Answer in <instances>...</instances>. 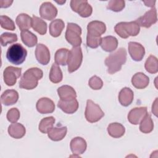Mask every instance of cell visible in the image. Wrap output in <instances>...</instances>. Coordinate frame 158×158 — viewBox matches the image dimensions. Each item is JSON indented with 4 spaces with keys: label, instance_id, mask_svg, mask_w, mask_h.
Returning a JSON list of instances; mask_svg holds the SVG:
<instances>
[{
    "label": "cell",
    "instance_id": "obj_1",
    "mask_svg": "<svg viewBox=\"0 0 158 158\" xmlns=\"http://www.w3.org/2000/svg\"><path fill=\"white\" fill-rule=\"evenodd\" d=\"M127 60V51L123 48H120L111 53L105 59V65L107 67V72L114 74L120 70Z\"/></svg>",
    "mask_w": 158,
    "mask_h": 158
},
{
    "label": "cell",
    "instance_id": "obj_2",
    "mask_svg": "<svg viewBox=\"0 0 158 158\" xmlns=\"http://www.w3.org/2000/svg\"><path fill=\"white\" fill-rule=\"evenodd\" d=\"M43 76V71L37 67H33L25 72L19 82V87L25 89H33L38 84Z\"/></svg>",
    "mask_w": 158,
    "mask_h": 158
},
{
    "label": "cell",
    "instance_id": "obj_3",
    "mask_svg": "<svg viewBox=\"0 0 158 158\" xmlns=\"http://www.w3.org/2000/svg\"><path fill=\"white\" fill-rule=\"evenodd\" d=\"M114 30L121 38H127L130 36H135L138 35L140 31V27L136 21L122 22L115 26Z\"/></svg>",
    "mask_w": 158,
    "mask_h": 158
},
{
    "label": "cell",
    "instance_id": "obj_4",
    "mask_svg": "<svg viewBox=\"0 0 158 158\" xmlns=\"http://www.w3.org/2000/svg\"><path fill=\"white\" fill-rule=\"evenodd\" d=\"M27 56V50L19 43L12 44L9 47L6 52L7 60L15 65L22 64L25 61Z\"/></svg>",
    "mask_w": 158,
    "mask_h": 158
},
{
    "label": "cell",
    "instance_id": "obj_5",
    "mask_svg": "<svg viewBox=\"0 0 158 158\" xmlns=\"http://www.w3.org/2000/svg\"><path fill=\"white\" fill-rule=\"evenodd\" d=\"M81 28L74 23H68L65 31V39L73 47L80 46L82 40L81 38Z\"/></svg>",
    "mask_w": 158,
    "mask_h": 158
},
{
    "label": "cell",
    "instance_id": "obj_6",
    "mask_svg": "<svg viewBox=\"0 0 158 158\" xmlns=\"http://www.w3.org/2000/svg\"><path fill=\"white\" fill-rule=\"evenodd\" d=\"M83 60V53L80 46L73 47L69 51L67 59L68 71L72 73L80 67Z\"/></svg>",
    "mask_w": 158,
    "mask_h": 158
},
{
    "label": "cell",
    "instance_id": "obj_7",
    "mask_svg": "<svg viewBox=\"0 0 158 158\" xmlns=\"http://www.w3.org/2000/svg\"><path fill=\"white\" fill-rule=\"evenodd\" d=\"M85 115L86 120L90 123L98 122L104 115L99 105L95 104L93 101L88 99L86 101Z\"/></svg>",
    "mask_w": 158,
    "mask_h": 158
},
{
    "label": "cell",
    "instance_id": "obj_8",
    "mask_svg": "<svg viewBox=\"0 0 158 158\" xmlns=\"http://www.w3.org/2000/svg\"><path fill=\"white\" fill-rule=\"evenodd\" d=\"M70 7L73 11L85 18L89 17L93 12L92 7L85 0H72L70 1Z\"/></svg>",
    "mask_w": 158,
    "mask_h": 158
},
{
    "label": "cell",
    "instance_id": "obj_9",
    "mask_svg": "<svg viewBox=\"0 0 158 158\" xmlns=\"http://www.w3.org/2000/svg\"><path fill=\"white\" fill-rule=\"evenodd\" d=\"M21 72V68L13 66L6 67L3 72V78L5 83L9 86L14 85L17 82V80L20 77Z\"/></svg>",
    "mask_w": 158,
    "mask_h": 158
},
{
    "label": "cell",
    "instance_id": "obj_10",
    "mask_svg": "<svg viewBox=\"0 0 158 158\" xmlns=\"http://www.w3.org/2000/svg\"><path fill=\"white\" fill-rule=\"evenodd\" d=\"M157 20V10L155 8H152L147 11L143 16L137 19L135 21L139 26L144 28H149L153 24L156 23Z\"/></svg>",
    "mask_w": 158,
    "mask_h": 158
},
{
    "label": "cell",
    "instance_id": "obj_11",
    "mask_svg": "<svg viewBox=\"0 0 158 158\" xmlns=\"http://www.w3.org/2000/svg\"><path fill=\"white\" fill-rule=\"evenodd\" d=\"M106 26L102 22L94 20L90 22L87 26V35L94 37H101L105 33Z\"/></svg>",
    "mask_w": 158,
    "mask_h": 158
},
{
    "label": "cell",
    "instance_id": "obj_12",
    "mask_svg": "<svg viewBox=\"0 0 158 158\" xmlns=\"http://www.w3.org/2000/svg\"><path fill=\"white\" fill-rule=\"evenodd\" d=\"M39 12L43 19L52 20L57 16V9L51 2H44L41 5Z\"/></svg>",
    "mask_w": 158,
    "mask_h": 158
},
{
    "label": "cell",
    "instance_id": "obj_13",
    "mask_svg": "<svg viewBox=\"0 0 158 158\" xmlns=\"http://www.w3.org/2000/svg\"><path fill=\"white\" fill-rule=\"evenodd\" d=\"M128 52L133 60L141 61L144 54L145 49L143 45L137 42L130 41L128 43Z\"/></svg>",
    "mask_w": 158,
    "mask_h": 158
},
{
    "label": "cell",
    "instance_id": "obj_14",
    "mask_svg": "<svg viewBox=\"0 0 158 158\" xmlns=\"http://www.w3.org/2000/svg\"><path fill=\"white\" fill-rule=\"evenodd\" d=\"M35 57L38 62L42 65H47L50 60V52L46 46L43 44L36 45Z\"/></svg>",
    "mask_w": 158,
    "mask_h": 158
},
{
    "label": "cell",
    "instance_id": "obj_15",
    "mask_svg": "<svg viewBox=\"0 0 158 158\" xmlns=\"http://www.w3.org/2000/svg\"><path fill=\"white\" fill-rule=\"evenodd\" d=\"M36 109L38 112L42 114L52 113L55 110L54 102L48 98H42L36 102Z\"/></svg>",
    "mask_w": 158,
    "mask_h": 158
},
{
    "label": "cell",
    "instance_id": "obj_16",
    "mask_svg": "<svg viewBox=\"0 0 158 158\" xmlns=\"http://www.w3.org/2000/svg\"><path fill=\"white\" fill-rule=\"evenodd\" d=\"M148 113L147 107H140L131 109L128 114V120L133 125H138Z\"/></svg>",
    "mask_w": 158,
    "mask_h": 158
},
{
    "label": "cell",
    "instance_id": "obj_17",
    "mask_svg": "<svg viewBox=\"0 0 158 158\" xmlns=\"http://www.w3.org/2000/svg\"><path fill=\"white\" fill-rule=\"evenodd\" d=\"M70 147L72 153L74 155L78 156L86 151L87 144L83 138L78 136L73 138L71 140Z\"/></svg>",
    "mask_w": 158,
    "mask_h": 158
},
{
    "label": "cell",
    "instance_id": "obj_18",
    "mask_svg": "<svg viewBox=\"0 0 158 158\" xmlns=\"http://www.w3.org/2000/svg\"><path fill=\"white\" fill-rule=\"evenodd\" d=\"M131 83L133 86L137 89H144L148 86L149 78L144 73L138 72L132 77Z\"/></svg>",
    "mask_w": 158,
    "mask_h": 158
},
{
    "label": "cell",
    "instance_id": "obj_19",
    "mask_svg": "<svg viewBox=\"0 0 158 158\" xmlns=\"http://www.w3.org/2000/svg\"><path fill=\"white\" fill-rule=\"evenodd\" d=\"M58 95L62 101H70L77 98L75 89L70 86L63 85L57 89Z\"/></svg>",
    "mask_w": 158,
    "mask_h": 158
},
{
    "label": "cell",
    "instance_id": "obj_20",
    "mask_svg": "<svg viewBox=\"0 0 158 158\" xmlns=\"http://www.w3.org/2000/svg\"><path fill=\"white\" fill-rule=\"evenodd\" d=\"M19 99V93L14 89H7L1 94V101L5 106L13 105Z\"/></svg>",
    "mask_w": 158,
    "mask_h": 158
},
{
    "label": "cell",
    "instance_id": "obj_21",
    "mask_svg": "<svg viewBox=\"0 0 158 158\" xmlns=\"http://www.w3.org/2000/svg\"><path fill=\"white\" fill-rule=\"evenodd\" d=\"M57 106L66 114H73L75 112L78 108V102L76 99L70 101H62L58 102Z\"/></svg>",
    "mask_w": 158,
    "mask_h": 158
},
{
    "label": "cell",
    "instance_id": "obj_22",
    "mask_svg": "<svg viewBox=\"0 0 158 158\" xmlns=\"http://www.w3.org/2000/svg\"><path fill=\"white\" fill-rule=\"evenodd\" d=\"M134 98L133 91L129 88H122L118 94V101L121 105L127 107L133 102Z\"/></svg>",
    "mask_w": 158,
    "mask_h": 158
},
{
    "label": "cell",
    "instance_id": "obj_23",
    "mask_svg": "<svg viewBox=\"0 0 158 158\" xmlns=\"http://www.w3.org/2000/svg\"><path fill=\"white\" fill-rule=\"evenodd\" d=\"M100 45L104 51L112 52L117 49L118 46V40L113 36H107L102 38Z\"/></svg>",
    "mask_w": 158,
    "mask_h": 158
},
{
    "label": "cell",
    "instance_id": "obj_24",
    "mask_svg": "<svg viewBox=\"0 0 158 158\" xmlns=\"http://www.w3.org/2000/svg\"><path fill=\"white\" fill-rule=\"evenodd\" d=\"M8 133L11 137L15 139H20L25 135L26 130L22 124L15 122L9 125Z\"/></svg>",
    "mask_w": 158,
    "mask_h": 158
},
{
    "label": "cell",
    "instance_id": "obj_25",
    "mask_svg": "<svg viewBox=\"0 0 158 158\" xmlns=\"http://www.w3.org/2000/svg\"><path fill=\"white\" fill-rule=\"evenodd\" d=\"M67 128L66 127H52L48 132V137L52 141H59L64 138L67 134Z\"/></svg>",
    "mask_w": 158,
    "mask_h": 158
},
{
    "label": "cell",
    "instance_id": "obj_26",
    "mask_svg": "<svg viewBox=\"0 0 158 158\" xmlns=\"http://www.w3.org/2000/svg\"><path fill=\"white\" fill-rule=\"evenodd\" d=\"M15 22L21 31L28 30L31 27L32 18L27 14H20L17 17Z\"/></svg>",
    "mask_w": 158,
    "mask_h": 158
},
{
    "label": "cell",
    "instance_id": "obj_27",
    "mask_svg": "<svg viewBox=\"0 0 158 158\" xmlns=\"http://www.w3.org/2000/svg\"><path fill=\"white\" fill-rule=\"evenodd\" d=\"M125 131V128L121 123H111L107 127V132L109 135L115 138L122 137Z\"/></svg>",
    "mask_w": 158,
    "mask_h": 158
},
{
    "label": "cell",
    "instance_id": "obj_28",
    "mask_svg": "<svg viewBox=\"0 0 158 158\" xmlns=\"http://www.w3.org/2000/svg\"><path fill=\"white\" fill-rule=\"evenodd\" d=\"M64 27L65 24L62 20L55 19L52 20L49 27L50 35L53 37H58L60 35Z\"/></svg>",
    "mask_w": 158,
    "mask_h": 158
},
{
    "label": "cell",
    "instance_id": "obj_29",
    "mask_svg": "<svg viewBox=\"0 0 158 158\" xmlns=\"http://www.w3.org/2000/svg\"><path fill=\"white\" fill-rule=\"evenodd\" d=\"M31 27L35 31L41 35H43L46 33L47 24L43 20L38 17L33 15Z\"/></svg>",
    "mask_w": 158,
    "mask_h": 158
},
{
    "label": "cell",
    "instance_id": "obj_30",
    "mask_svg": "<svg viewBox=\"0 0 158 158\" xmlns=\"http://www.w3.org/2000/svg\"><path fill=\"white\" fill-rule=\"evenodd\" d=\"M20 36L22 42L30 48L35 46L38 42L37 36L28 30L22 31Z\"/></svg>",
    "mask_w": 158,
    "mask_h": 158
},
{
    "label": "cell",
    "instance_id": "obj_31",
    "mask_svg": "<svg viewBox=\"0 0 158 158\" xmlns=\"http://www.w3.org/2000/svg\"><path fill=\"white\" fill-rule=\"evenodd\" d=\"M139 123V130L143 133H149L153 130L154 123L148 113L145 115Z\"/></svg>",
    "mask_w": 158,
    "mask_h": 158
},
{
    "label": "cell",
    "instance_id": "obj_32",
    "mask_svg": "<svg viewBox=\"0 0 158 158\" xmlns=\"http://www.w3.org/2000/svg\"><path fill=\"white\" fill-rule=\"evenodd\" d=\"M69 51L66 48H61L58 49L54 56L55 63L57 65H66L67 64V59Z\"/></svg>",
    "mask_w": 158,
    "mask_h": 158
},
{
    "label": "cell",
    "instance_id": "obj_33",
    "mask_svg": "<svg viewBox=\"0 0 158 158\" xmlns=\"http://www.w3.org/2000/svg\"><path fill=\"white\" fill-rule=\"evenodd\" d=\"M49 77L50 81L54 83H58L62 80L63 75L62 70L56 63L52 65Z\"/></svg>",
    "mask_w": 158,
    "mask_h": 158
},
{
    "label": "cell",
    "instance_id": "obj_34",
    "mask_svg": "<svg viewBox=\"0 0 158 158\" xmlns=\"http://www.w3.org/2000/svg\"><path fill=\"white\" fill-rule=\"evenodd\" d=\"M55 123L54 117L51 116L43 118L39 124V130L43 133H48V132L53 127Z\"/></svg>",
    "mask_w": 158,
    "mask_h": 158
},
{
    "label": "cell",
    "instance_id": "obj_35",
    "mask_svg": "<svg viewBox=\"0 0 158 158\" xmlns=\"http://www.w3.org/2000/svg\"><path fill=\"white\" fill-rule=\"evenodd\" d=\"M144 67L146 70L150 73H156L158 72V61L156 57L151 55L147 59Z\"/></svg>",
    "mask_w": 158,
    "mask_h": 158
},
{
    "label": "cell",
    "instance_id": "obj_36",
    "mask_svg": "<svg viewBox=\"0 0 158 158\" xmlns=\"http://www.w3.org/2000/svg\"><path fill=\"white\" fill-rule=\"evenodd\" d=\"M1 44L2 46H6L7 44L13 43L17 41V36L15 33H3L1 35Z\"/></svg>",
    "mask_w": 158,
    "mask_h": 158
},
{
    "label": "cell",
    "instance_id": "obj_37",
    "mask_svg": "<svg viewBox=\"0 0 158 158\" xmlns=\"http://www.w3.org/2000/svg\"><path fill=\"white\" fill-rule=\"evenodd\" d=\"M125 2L123 0H111L109 2L107 8L114 12H120L125 7Z\"/></svg>",
    "mask_w": 158,
    "mask_h": 158
},
{
    "label": "cell",
    "instance_id": "obj_38",
    "mask_svg": "<svg viewBox=\"0 0 158 158\" xmlns=\"http://www.w3.org/2000/svg\"><path fill=\"white\" fill-rule=\"evenodd\" d=\"M1 27L2 28L8 30H14L15 29V26L13 20L6 15H1L0 17Z\"/></svg>",
    "mask_w": 158,
    "mask_h": 158
},
{
    "label": "cell",
    "instance_id": "obj_39",
    "mask_svg": "<svg viewBox=\"0 0 158 158\" xmlns=\"http://www.w3.org/2000/svg\"><path fill=\"white\" fill-rule=\"evenodd\" d=\"M88 85L89 87L94 90L101 89L103 86V82L102 80L98 76H93L88 81Z\"/></svg>",
    "mask_w": 158,
    "mask_h": 158
},
{
    "label": "cell",
    "instance_id": "obj_40",
    "mask_svg": "<svg viewBox=\"0 0 158 158\" xmlns=\"http://www.w3.org/2000/svg\"><path fill=\"white\" fill-rule=\"evenodd\" d=\"M20 118V112L17 108H12L7 113V118L11 123H15Z\"/></svg>",
    "mask_w": 158,
    "mask_h": 158
},
{
    "label": "cell",
    "instance_id": "obj_41",
    "mask_svg": "<svg viewBox=\"0 0 158 158\" xmlns=\"http://www.w3.org/2000/svg\"><path fill=\"white\" fill-rule=\"evenodd\" d=\"M101 37H94L87 35L86 36V44L87 46L91 48H96L100 44L101 42Z\"/></svg>",
    "mask_w": 158,
    "mask_h": 158
},
{
    "label": "cell",
    "instance_id": "obj_42",
    "mask_svg": "<svg viewBox=\"0 0 158 158\" xmlns=\"http://www.w3.org/2000/svg\"><path fill=\"white\" fill-rule=\"evenodd\" d=\"M12 2H13L12 1H3V0H1L0 1L1 7V8L8 7L10 6V5L12 4Z\"/></svg>",
    "mask_w": 158,
    "mask_h": 158
},
{
    "label": "cell",
    "instance_id": "obj_43",
    "mask_svg": "<svg viewBox=\"0 0 158 158\" xmlns=\"http://www.w3.org/2000/svg\"><path fill=\"white\" fill-rule=\"evenodd\" d=\"M152 112L156 116L157 115V98H156L153 102L152 106Z\"/></svg>",
    "mask_w": 158,
    "mask_h": 158
},
{
    "label": "cell",
    "instance_id": "obj_44",
    "mask_svg": "<svg viewBox=\"0 0 158 158\" xmlns=\"http://www.w3.org/2000/svg\"><path fill=\"white\" fill-rule=\"evenodd\" d=\"M146 6H148V7H154V5H155V2L156 1H143Z\"/></svg>",
    "mask_w": 158,
    "mask_h": 158
}]
</instances>
